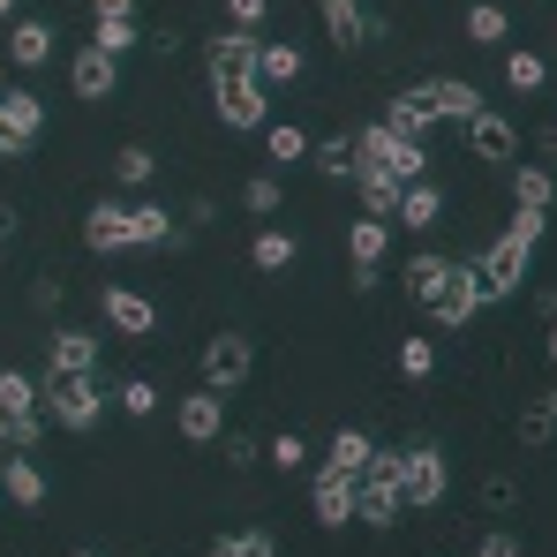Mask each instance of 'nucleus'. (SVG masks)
Returning <instances> with one entry per match:
<instances>
[{"instance_id":"obj_1","label":"nucleus","mask_w":557,"mask_h":557,"mask_svg":"<svg viewBox=\"0 0 557 557\" xmlns=\"http://www.w3.org/2000/svg\"><path fill=\"white\" fill-rule=\"evenodd\" d=\"M422 166H430V159H422V144H407V136H392L384 121L355 136V174H392V182L407 188V182H422Z\"/></svg>"},{"instance_id":"obj_2","label":"nucleus","mask_w":557,"mask_h":557,"mask_svg":"<svg viewBox=\"0 0 557 557\" xmlns=\"http://www.w3.org/2000/svg\"><path fill=\"white\" fill-rule=\"evenodd\" d=\"M355 520H370V528H399V512H407V490H399V453H376L362 474H355Z\"/></svg>"},{"instance_id":"obj_3","label":"nucleus","mask_w":557,"mask_h":557,"mask_svg":"<svg viewBox=\"0 0 557 557\" xmlns=\"http://www.w3.org/2000/svg\"><path fill=\"white\" fill-rule=\"evenodd\" d=\"M0 422H8V445L30 453L38 445V392L23 370H0Z\"/></svg>"},{"instance_id":"obj_4","label":"nucleus","mask_w":557,"mask_h":557,"mask_svg":"<svg viewBox=\"0 0 557 557\" xmlns=\"http://www.w3.org/2000/svg\"><path fill=\"white\" fill-rule=\"evenodd\" d=\"M46 414L61 430H91L98 422V384L91 376H46Z\"/></svg>"},{"instance_id":"obj_5","label":"nucleus","mask_w":557,"mask_h":557,"mask_svg":"<svg viewBox=\"0 0 557 557\" xmlns=\"http://www.w3.org/2000/svg\"><path fill=\"white\" fill-rule=\"evenodd\" d=\"M474 278H482V301H505V294H520V278H528V242H497L482 264H474Z\"/></svg>"},{"instance_id":"obj_6","label":"nucleus","mask_w":557,"mask_h":557,"mask_svg":"<svg viewBox=\"0 0 557 557\" xmlns=\"http://www.w3.org/2000/svg\"><path fill=\"white\" fill-rule=\"evenodd\" d=\"M482 309V278H474V264H445V278H437V301H430V317L437 324H467Z\"/></svg>"},{"instance_id":"obj_7","label":"nucleus","mask_w":557,"mask_h":557,"mask_svg":"<svg viewBox=\"0 0 557 557\" xmlns=\"http://www.w3.org/2000/svg\"><path fill=\"white\" fill-rule=\"evenodd\" d=\"M399 490H407V505H414V512H422V505H437V497H445V453H430V445L399 453Z\"/></svg>"},{"instance_id":"obj_8","label":"nucleus","mask_w":557,"mask_h":557,"mask_svg":"<svg viewBox=\"0 0 557 557\" xmlns=\"http://www.w3.org/2000/svg\"><path fill=\"white\" fill-rule=\"evenodd\" d=\"M98 301H106V324H113L121 339H151V332H159V301H144L136 286H106Z\"/></svg>"},{"instance_id":"obj_9","label":"nucleus","mask_w":557,"mask_h":557,"mask_svg":"<svg viewBox=\"0 0 557 557\" xmlns=\"http://www.w3.org/2000/svg\"><path fill=\"white\" fill-rule=\"evenodd\" d=\"M355 497H362V490H355V474L324 460L317 490H309V505H317V528H347V520H355Z\"/></svg>"},{"instance_id":"obj_10","label":"nucleus","mask_w":557,"mask_h":557,"mask_svg":"<svg viewBox=\"0 0 557 557\" xmlns=\"http://www.w3.org/2000/svg\"><path fill=\"white\" fill-rule=\"evenodd\" d=\"M249 362H257L249 339H242V332H219V339L203 347V384H211V392H234V384L249 376Z\"/></svg>"},{"instance_id":"obj_11","label":"nucleus","mask_w":557,"mask_h":557,"mask_svg":"<svg viewBox=\"0 0 557 557\" xmlns=\"http://www.w3.org/2000/svg\"><path fill=\"white\" fill-rule=\"evenodd\" d=\"M257 76V38L249 30H219L211 38V84H249Z\"/></svg>"},{"instance_id":"obj_12","label":"nucleus","mask_w":557,"mask_h":557,"mask_svg":"<svg viewBox=\"0 0 557 557\" xmlns=\"http://www.w3.org/2000/svg\"><path fill=\"white\" fill-rule=\"evenodd\" d=\"M46 61H53V23L15 15L8 23V69H46Z\"/></svg>"},{"instance_id":"obj_13","label":"nucleus","mask_w":557,"mask_h":557,"mask_svg":"<svg viewBox=\"0 0 557 557\" xmlns=\"http://www.w3.org/2000/svg\"><path fill=\"white\" fill-rule=\"evenodd\" d=\"M467 144H474V159H490V166H505V159L520 151V128H512L505 113H490V106H482V113L467 121Z\"/></svg>"},{"instance_id":"obj_14","label":"nucleus","mask_w":557,"mask_h":557,"mask_svg":"<svg viewBox=\"0 0 557 557\" xmlns=\"http://www.w3.org/2000/svg\"><path fill=\"white\" fill-rule=\"evenodd\" d=\"M324 30H332V46H362L384 30V15L362 8V0H324Z\"/></svg>"},{"instance_id":"obj_15","label":"nucleus","mask_w":557,"mask_h":557,"mask_svg":"<svg viewBox=\"0 0 557 557\" xmlns=\"http://www.w3.org/2000/svg\"><path fill=\"white\" fill-rule=\"evenodd\" d=\"M219 430H226V399H219L211 384L188 392V399H182V437H188V445H211Z\"/></svg>"},{"instance_id":"obj_16","label":"nucleus","mask_w":557,"mask_h":557,"mask_svg":"<svg viewBox=\"0 0 557 557\" xmlns=\"http://www.w3.org/2000/svg\"><path fill=\"white\" fill-rule=\"evenodd\" d=\"M219 91V121L226 128H264V84L249 76V84H211Z\"/></svg>"},{"instance_id":"obj_17","label":"nucleus","mask_w":557,"mask_h":557,"mask_svg":"<svg viewBox=\"0 0 557 557\" xmlns=\"http://www.w3.org/2000/svg\"><path fill=\"white\" fill-rule=\"evenodd\" d=\"M422 98H430V113H437V121H474V113H482V91H474V84H460V76L422 84Z\"/></svg>"},{"instance_id":"obj_18","label":"nucleus","mask_w":557,"mask_h":557,"mask_svg":"<svg viewBox=\"0 0 557 557\" xmlns=\"http://www.w3.org/2000/svg\"><path fill=\"white\" fill-rule=\"evenodd\" d=\"M384 128L407 136V144H422V136L437 128V113H430V98H422V91H399V98H392V113H384Z\"/></svg>"},{"instance_id":"obj_19","label":"nucleus","mask_w":557,"mask_h":557,"mask_svg":"<svg viewBox=\"0 0 557 557\" xmlns=\"http://www.w3.org/2000/svg\"><path fill=\"white\" fill-rule=\"evenodd\" d=\"M84 242H91V249H136V226H128L121 203H98L91 219H84Z\"/></svg>"},{"instance_id":"obj_20","label":"nucleus","mask_w":557,"mask_h":557,"mask_svg":"<svg viewBox=\"0 0 557 557\" xmlns=\"http://www.w3.org/2000/svg\"><path fill=\"white\" fill-rule=\"evenodd\" d=\"M69 84H76V98H113V53H98V46H84L76 53V69H69Z\"/></svg>"},{"instance_id":"obj_21","label":"nucleus","mask_w":557,"mask_h":557,"mask_svg":"<svg viewBox=\"0 0 557 557\" xmlns=\"http://www.w3.org/2000/svg\"><path fill=\"white\" fill-rule=\"evenodd\" d=\"M91 370H98L91 332H53V376H91Z\"/></svg>"},{"instance_id":"obj_22","label":"nucleus","mask_w":557,"mask_h":557,"mask_svg":"<svg viewBox=\"0 0 557 557\" xmlns=\"http://www.w3.org/2000/svg\"><path fill=\"white\" fill-rule=\"evenodd\" d=\"M0 121H8V128L23 136V151H30V144L46 136V106H38L30 91H8V98H0Z\"/></svg>"},{"instance_id":"obj_23","label":"nucleus","mask_w":557,"mask_h":557,"mask_svg":"<svg viewBox=\"0 0 557 557\" xmlns=\"http://www.w3.org/2000/svg\"><path fill=\"white\" fill-rule=\"evenodd\" d=\"M437 211H445V196H437L430 182H407V188H399V226H414V234H422V226H437Z\"/></svg>"},{"instance_id":"obj_24","label":"nucleus","mask_w":557,"mask_h":557,"mask_svg":"<svg viewBox=\"0 0 557 557\" xmlns=\"http://www.w3.org/2000/svg\"><path fill=\"white\" fill-rule=\"evenodd\" d=\"M211 557H278V543H272V528H226L219 543H211Z\"/></svg>"},{"instance_id":"obj_25","label":"nucleus","mask_w":557,"mask_h":557,"mask_svg":"<svg viewBox=\"0 0 557 557\" xmlns=\"http://www.w3.org/2000/svg\"><path fill=\"white\" fill-rule=\"evenodd\" d=\"M384 242H392V226H384V219H355V234H347L355 272H376V264H384Z\"/></svg>"},{"instance_id":"obj_26","label":"nucleus","mask_w":557,"mask_h":557,"mask_svg":"<svg viewBox=\"0 0 557 557\" xmlns=\"http://www.w3.org/2000/svg\"><path fill=\"white\" fill-rule=\"evenodd\" d=\"M445 264H453V257H414V264L399 272L407 301H422V309H430V301H437V278H445Z\"/></svg>"},{"instance_id":"obj_27","label":"nucleus","mask_w":557,"mask_h":557,"mask_svg":"<svg viewBox=\"0 0 557 557\" xmlns=\"http://www.w3.org/2000/svg\"><path fill=\"white\" fill-rule=\"evenodd\" d=\"M0 497H15V505H38V497H46V474H38L30 460H8V467H0Z\"/></svg>"},{"instance_id":"obj_28","label":"nucleus","mask_w":557,"mask_h":557,"mask_svg":"<svg viewBox=\"0 0 557 557\" xmlns=\"http://www.w3.org/2000/svg\"><path fill=\"white\" fill-rule=\"evenodd\" d=\"M294 76H301L294 46H257V84H294Z\"/></svg>"},{"instance_id":"obj_29","label":"nucleus","mask_w":557,"mask_h":557,"mask_svg":"<svg viewBox=\"0 0 557 557\" xmlns=\"http://www.w3.org/2000/svg\"><path fill=\"white\" fill-rule=\"evenodd\" d=\"M512 211H550V174L543 166H520L512 174Z\"/></svg>"},{"instance_id":"obj_30","label":"nucleus","mask_w":557,"mask_h":557,"mask_svg":"<svg viewBox=\"0 0 557 557\" xmlns=\"http://www.w3.org/2000/svg\"><path fill=\"white\" fill-rule=\"evenodd\" d=\"M505 30H512V23H505L497 0H474V8H467V38H474V46H497Z\"/></svg>"},{"instance_id":"obj_31","label":"nucleus","mask_w":557,"mask_h":557,"mask_svg":"<svg viewBox=\"0 0 557 557\" xmlns=\"http://www.w3.org/2000/svg\"><path fill=\"white\" fill-rule=\"evenodd\" d=\"M370 460H376L370 430H339V437H332V467H347V474H362Z\"/></svg>"},{"instance_id":"obj_32","label":"nucleus","mask_w":557,"mask_h":557,"mask_svg":"<svg viewBox=\"0 0 557 557\" xmlns=\"http://www.w3.org/2000/svg\"><path fill=\"white\" fill-rule=\"evenodd\" d=\"M91 46H98V53H113V61H121V53L136 46V15H98Z\"/></svg>"},{"instance_id":"obj_33","label":"nucleus","mask_w":557,"mask_h":557,"mask_svg":"<svg viewBox=\"0 0 557 557\" xmlns=\"http://www.w3.org/2000/svg\"><path fill=\"white\" fill-rule=\"evenodd\" d=\"M128 226H136V249H151V242H174V219H166L159 203H136V211H128Z\"/></svg>"},{"instance_id":"obj_34","label":"nucleus","mask_w":557,"mask_h":557,"mask_svg":"<svg viewBox=\"0 0 557 557\" xmlns=\"http://www.w3.org/2000/svg\"><path fill=\"white\" fill-rule=\"evenodd\" d=\"M355 182H362L370 219H392V211H399V182H392V174H355Z\"/></svg>"},{"instance_id":"obj_35","label":"nucleus","mask_w":557,"mask_h":557,"mask_svg":"<svg viewBox=\"0 0 557 557\" xmlns=\"http://www.w3.org/2000/svg\"><path fill=\"white\" fill-rule=\"evenodd\" d=\"M249 264H257V272H286V264H294V242H286V234H257V242H249Z\"/></svg>"},{"instance_id":"obj_36","label":"nucleus","mask_w":557,"mask_h":557,"mask_svg":"<svg viewBox=\"0 0 557 557\" xmlns=\"http://www.w3.org/2000/svg\"><path fill=\"white\" fill-rule=\"evenodd\" d=\"M505 84L512 91H543V53H505Z\"/></svg>"},{"instance_id":"obj_37","label":"nucleus","mask_w":557,"mask_h":557,"mask_svg":"<svg viewBox=\"0 0 557 557\" xmlns=\"http://www.w3.org/2000/svg\"><path fill=\"white\" fill-rule=\"evenodd\" d=\"M550 437H557L550 407H528V414H520V445H528V453H543V445H550Z\"/></svg>"},{"instance_id":"obj_38","label":"nucleus","mask_w":557,"mask_h":557,"mask_svg":"<svg viewBox=\"0 0 557 557\" xmlns=\"http://www.w3.org/2000/svg\"><path fill=\"white\" fill-rule=\"evenodd\" d=\"M317 166H324V174H355V136H332V144H317Z\"/></svg>"},{"instance_id":"obj_39","label":"nucleus","mask_w":557,"mask_h":557,"mask_svg":"<svg viewBox=\"0 0 557 557\" xmlns=\"http://www.w3.org/2000/svg\"><path fill=\"white\" fill-rule=\"evenodd\" d=\"M399 370L430 376V370H437V347H430V339H399Z\"/></svg>"},{"instance_id":"obj_40","label":"nucleus","mask_w":557,"mask_h":557,"mask_svg":"<svg viewBox=\"0 0 557 557\" xmlns=\"http://www.w3.org/2000/svg\"><path fill=\"white\" fill-rule=\"evenodd\" d=\"M272 159H309V136H301L294 121H278V128H272Z\"/></svg>"},{"instance_id":"obj_41","label":"nucleus","mask_w":557,"mask_h":557,"mask_svg":"<svg viewBox=\"0 0 557 557\" xmlns=\"http://www.w3.org/2000/svg\"><path fill=\"white\" fill-rule=\"evenodd\" d=\"M264 460H272L278 474H286V467H301L309 453H301V437H294V430H278V437H272V453H264Z\"/></svg>"},{"instance_id":"obj_42","label":"nucleus","mask_w":557,"mask_h":557,"mask_svg":"<svg viewBox=\"0 0 557 557\" xmlns=\"http://www.w3.org/2000/svg\"><path fill=\"white\" fill-rule=\"evenodd\" d=\"M113 174H121L128 188H144V182H151V151H121V159H113Z\"/></svg>"},{"instance_id":"obj_43","label":"nucleus","mask_w":557,"mask_h":557,"mask_svg":"<svg viewBox=\"0 0 557 557\" xmlns=\"http://www.w3.org/2000/svg\"><path fill=\"white\" fill-rule=\"evenodd\" d=\"M121 407H128V414H151V407H159V384H144V376L121 384Z\"/></svg>"},{"instance_id":"obj_44","label":"nucleus","mask_w":557,"mask_h":557,"mask_svg":"<svg viewBox=\"0 0 557 557\" xmlns=\"http://www.w3.org/2000/svg\"><path fill=\"white\" fill-rule=\"evenodd\" d=\"M242 203H249V211H278V182H272V174H257V182L242 188Z\"/></svg>"},{"instance_id":"obj_45","label":"nucleus","mask_w":557,"mask_h":557,"mask_svg":"<svg viewBox=\"0 0 557 557\" xmlns=\"http://www.w3.org/2000/svg\"><path fill=\"white\" fill-rule=\"evenodd\" d=\"M512 242L535 249V242H543V211H512Z\"/></svg>"},{"instance_id":"obj_46","label":"nucleus","mask_w":557,"mask_h":557,"mask_svg":"<svg viewBox=\"0 0 557 557\" xmlns=\"http://www.w3.org/2000/svg\"><path fill=\"white\" fill-rule=\"evenodd\" d=\"M226 15H234V30H257L264 23V0H226Z\"/></svg>"},{"instance_id":"obj_47","label":"nucleus","mask_w":557,"mask_h":557,"mask_svg":"<svg viewBox=\"0 0 557 557\" xmlns=\"http://www.w3.org/2000/svg\"><path fill=\"white\" fill-rule=\"evenodd\" d=\"M226 467H257V445L249 437H226Z\"/></svg>"},{"instance_id":"obj_48","label":"nucleus","mask_w":557,"mask_h":557,"mask_svg":"<svg viewBox=\"0 0 557 557\" xmlns=\"http://www.w3.org/2000/svg\"><path fill=\"white\" fill-rule=\"evenodd\" d=\"M474 557H520V543H512V535H482V550Z\"/></svg>"},{"instance_id":"obj_49","label":"nucleus","mask_w":557,"mask_h":557,"mask_svg":"<svg viewBox=\"0 0 557 557\" xmlns=\"http://www.w3.org/2000/svg\"><path fill=\"white\" fill-rule=\"evenodd\" d=\"M15 151H23V136H15V128L0 121V159H15Z\"/></svg>"},{"instance_id":"obj_50","label":"nucleus","mask_w":557,"mask_h":557,"mask_svg":"<svg viewBox=\"0 0 557 557\" xmlns=\"http://www.w3.org/2000/svg\"><path fill=\"white\" fill-rule=\"evenodd\" d=\"M98 15H128V8H136V0H91Z\"/></svg>"},{"instance_id":"obj_51","label":"nucleus","mask_w":557,"mask_h":557,"mask_svg":"<svg viewBox=\"0 0 557 557\" xmlns=\"http://www.w3.org/2000/svg\"><path fill=\"white\" fill-rule=\"evenodd\" d=\"M15 8H23V0H0V23H15Z\"/></svg>"},{"instance_id":"obj_52","label":"nucleus","mask_w":557,"mask_h":557,"mask_svg":"<svg viewBox=\"0 0 557 557\" xmlns=\"http://www.w3.org/2000/svg\"><path fill=\"white\" fill-rule=\"evenodd\" d=\"M543 355H550V362H557V324H550V339H543Z\"/></svg>"},{"instance_id":"obj_53","label":"nucleus","mask_w":557,"mask_h":557,"mask_svg":"<svg viewBox=\"0 0 557 557\" xmlns=\"http://www.w3.org/2000/svg\"><path fill=\"white\" fill-rule=\"evenodd\" d=\"M543 407H550V422H557V392H550V399H543Z\"/></svg>"},{"instance_id":"obj_54","label":"nucleus","mask_w":557,"mask_h":557,"mask_svg":"<svg viewBox=\"0 0 557 557\" xmlns=\"http://www.w3.org/2000/svg\"><path fill=\"white\" fill-rule=\"evenodd\" d=\"M0 98H8V69H0Z\"/></svg>"},{"instance_id":"obj_55","label":"nucleus","mask_w":557,"mask_h":557,"mask_svg":"<svg viewBox=\"0 0 557 557\" xmlns=\"http://www.w3.org/2000/svg\"><path fill=\"white\" fill-rule=\"evenodd\" d=\"M0 242H8V219H0Z\"/></svg>"},{"instance_id":"obj_56","label":"nucleus","mask_w":557,"mask_h":557,"mask_svg":"<svg viewBox=\"0 0 557 557\" xmlns=\"http://www.w3.org/2000/svg\"><path fill=\"white\" fill-rule=\"evenodd\" d=\"M69 557H91V550H69Z\"/></svg>"}]
</instances>
